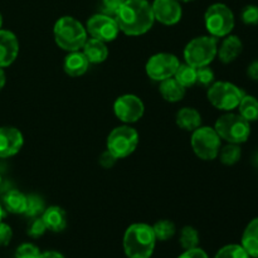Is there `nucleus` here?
Masks as SVG:
<instances>
[{"label":"nucleus","mask_w":258,"mask_h":258,"mask_svg":"<svg viewBox=\"0 0 258 258\" xmlns=\"http://www.w3.org/2000/svg\"><path fill=\"white\" fill-rule=\"evenodd\" d=\"M53 34L58 47L67 52L80 50L87 40V30L82 23L73 17H62L58 19Z\"/></svg>","instance_id":"obj_3"},{"label":"nucleus","mask_w":258,"mask_h":258,"mask_svg":"<svg viewBox=\"0 0 258 258\" xmlns=\"http://www.w3.org/2000/svg\"><path fill=\"white\" fill-rule=\"evenodd\" d=\"M180 3H189V2H193V0H178Z\"/></svg>","instance_id":"obj_44"},{"label":"nucleus","mask_w":258,"mask_h":258,"mask_svg":"<svg viewBox=\"0 0 258 258\" xmlns=\"http://www.w3.org/2000/svg\"><path fill=\"white\" fill-rule=\"evenodd\" d=\"M126 0H102V10L105 14L115 17Z\"/></svg>","instance_id":"obj_35"},{"label":"nucleus","mask_w":258,"mask_h":258,"mask_svg":"<svg viewBox=\"0 0 258 258\" xmlns=\"http://www.w3.org/2000/svg\"><path fill=\"white\" fill-rule=\"evenodd\" d=\"M154 234L156 237V241L165 242L173 238L176 233V227L169 219H161V221L156 222L153 226Z\"/></svg>","instance_id":"obj_26"},{"label":"nucleus","mask_w":258,"mask_h":258,"mask_svg":"<svg viewBox=\"0 0 258 258\" xmlns=\"http://www.w3.org/2000/svg\"><path fill=\"white\" fill-rule=\"evenodd\" d=\"M174 78L184 88L193 87L194 85H197V68L188 64V63L179 64L178 70H176L175 75H174Z\"/></svg>","instance_id":"obj_25"},{"label":"nucleus","mask_w":258,"mask_h":258,"mask_svg":"<svg viewBox=\"0 0 258 258\" xmlns=\"http://www.w3.org/2000/svg\"><path fill=\"white\" fill-rule=\"evenodd\" d=\"M155 244L153 227L146 223L131 224L123 234V251L127 258H150Z\"/></svg>","instance_id":"obj_2"},{"label":"nucleus","mask_w":258,"mask_h":258,"mask_svg":"<svg viewBox=\"0 0 258 258\" xmlns=\"http://www.w3.org/2000/svg\"><path fill=\"white\" fill-rule=\"evenodd\" d=\"M242 50H243L242 40L237 35H227L223 42H222L221 47L218 48L217 55H218L222 63L228 64V63H232L238 58Z\"/></svg>","instance_id":"obj_16"},{"label":"nucleus","mask_w":258,"mask_h":258,"mask_svg":"<svg viewBox=\"0 0 258 258\" xmlns=\"http://www.w3.org/2000/svg\"><path fill=\"white\" fill-rule=\"evenodd\" d=\"M88 66H90V62L83 52L75 50V52H70V54L66 57L63 68H64V72L71 77H80L87 72Z\"/></svg>","instance_id":"obj_18"},{"label":"nucleus","mask_w":258,"mask_h":258,"mask_svg":"<svg viewBox=\"0 0 258 258\" xmlns=\"http://www.w3.org/2000/svg\"><path fill=\"white\" fill-rule=\"evenodd\" d=\"M219 160L224 165H234L239 161L242 156V149L241 146L237 144H227L224 148L219 150Z\"/></svg>","instance_id":"obj_27"},{"label":"nucleus","mask_w":258,"mask_h":258,"mask_svg":"<svg viewBox=\"0 0 258 258\" xmlns=\"http://www.w3.org/2000/svg\"><path fill=\"white\" fill-rule=\"evenodd\" d=\"M3 216H4V212H3V207H2V204H0V222H2Z\"/></svg>","instance_id":"obj_42"},{"label":"nucleus","mask_w":258,"mask_h":258,"mask_svg":"<svg viewBox=\"0 0 258 258\" xmlns=\"http://www.w3.org/2000/svg\"><path fill=\"white\" fill-rule=\"evenodd\" d=\"M190 143L196 155L202 160H214L221 150V138L214 127L209 126H201L194 130Z\"/></svg>","instance_id":"obj_8"},{"label":"nucleus","mask_w":258,"mask_h":258,"mask_svg":"<svg viewBox=\"0 0 258 258\" xmlns=\"http://www.w3.org/2000/svg\"><path fill=\"white\" fill-rule=\"evenodd\" d=\"M218 52V38L213 35H202L191 39L184 49L185 63L199 68L209 66L217 57Z\"/></svg>","instance_id":"obj_5"},{"label":"nucleus","mask_w":258,"mask_h":258,"mask_svg":"<svg viewBox=\"0 0 258 258\" xmlns=\"http://www.w3.org/2000/svg\"><path fill=\"white\" fill-rule=\"evenodd\" d=\"M246 95L238 86L231 82H214L208 87V101L221 111H232L238 107L242 97Z\"/></svg>","instance_id":"obj_7"},{"label":"nucleus","mask_w":258,"mask_h":258,"mask_svg":"<svg viewBox=\"0 0 258 258\" xmlns=\"http://www.w3.org/2000/svg\"><path fill=\"white\" fill-rule=\"evenodd\" d=\"M24 139L18 128L12 126L0 127V158H10L20 151Z\"/></svg>","instance_id":"obj_14"},{"label":"nucleus","mask_w":258,"mask_h":258,"mask_svg":"<svg viewBox=\"0 0 258 258\" xmlns=\"http://www.w3.org/2000/svg\"><path fill=\"white\" fill-rule=\"evenodd\" d=\"M179 242L180 246L183 247L184 251L185 249L197 248L201 242V237H199V232L197 231L194 227L185 226L180 231V237H179Z\"/></svg>","instance_id":"obj_28"},{"label":"nucleus","mask_w":258,"mask_h":258,"mask_svg":"<svg viewBox=\"0 0 258 258\" xmlns=\"http://www.w3.org/2000/svg\"><path fill=\"white\" fill-rule=\"evenodd\" d=\"M86 30L92 38L102 42H112L117 38L120 28H118L117 22L111 15L105 14H95L88 19Z\"/></svg>","instance_id":"obj_11"},{"label":"nucleus","mask_w":258,"mask_h":258,"mask_svg":"<svg viewBox=\"0 0 258 258\" xmlns=\"http://www.w3.org/2000/svg\"><path fill=\"white\" fill-rule=\"evenodd\" d=\"M179 64L180 62L176 55L171 53H156L151 55L146 63V75L153 81L161 82L166 78L174 77Z\"/></svg>","instance_id":"obj_10"},{"label":"nucleus","mask_w":258,"mask_h":258,"mask_svg":"<svg viewBox=\"0 0 258 258\" xmlns=\"http://www.w3.org/2000/svg\"><path fill=\"white\" fill-rule=\"evenodd\" d=\"M82 48L83 54L86 55V58H87L90 63L97 64V63H102L107 59L108 48L106 47V43L102 42V40L91 38V39L86 40Z\"/></svg>","instance_id":"obj_19"},{"label":"nucleus","mask_w":258,"mask_h":258,"mask_svg":"<svg viewBox=\"0 0 258 258\" xmlns=\"http://www.w3.org/2000/svg\"><path fill=\"white\" fill-rule=\"evenodd\" d=\"M176 125L184 131H190L193 133L198 127L202 126V116L199 111L193 107H183L176 112Z\"/></svg>","instance_id":"obj_20"},{"label":"nucleus","mask_w":258,"mask_h":258,"mask_svg":"<svg viewBox=\"0 0 258 258\" xmlns=\"http://www.w3.org/2000/svg\"><path fill=\"white\" fill-rule=\"evenodd\" d=\"M214 258H251L241 244H227L222 247Z\"/></svg>","instance_id":"obj_30"},{"label":"nucleus","mask_w":258,"mask_h":258,"mask_svg":"<svg viewBox=\"0 0 258 258\" xmlns=\"http://www.w3.org/2000/svg\"><path fill=\"white\" fill-rule=\"evenodd\" d=\"M247 76H248L251 80L258 81V60H254L247 68Z\"/></svg>","instance_id":"obj_39"},{"label":"nucleus","mask_w":258,"mask_h":258,"mask_svg":"<svg viewBox=\"0 0 258 258\" xmlns=\"http://www.w3.org/2000/svg\"><path fill=\"white\" fill-rule=\"evenodd\" d=\"M178 258H209V256L204 249L197 247V248L185 249Z\"/></svg>","instance_id":"obj_38"},{"label":"nucleus","mask_w":258,"mask_h":258,"mask_svg":"<svg viewBox=\"0 0 258 258\" xmlns=\"http://www.w3.org/2000/svg\"><path fill=\"white\" fill-rule=\"evenodd\" d=\"M45 231H47V227H45V223L42 219V217H34L29 222L27 233L32 238H39V237H42L45 233Z\"/></svg>","instance_id":"obj_32"},{"label":"nucleus","mask_w":258,"mask_h":258,"mask_svg":"<svg viewBox=\"0 0 258 258\" xmlns=\"http://www.w3.org/2000/svg\"><path fill=\"white\" fill-rule=\"evenodd\" d=\"M139 144V134L127 125L113 128L107 138V150L115 158L123 159L135 151Z\"/></svg>","instance_id":"obj_9"},{"label":"nucleus","mask_w":258,"mask_h":258,"mask_svg":"<svg viewBox=\"0 0 258 258\" xmlns=\"http://www.w3.org/2000/svg\"><path fill=\"white\" fill-rule=\"evenodd\" d=\"M3 204L9 213L24 214L25 209H27V196L17 189H13L4 196Z\"/></svg>","instance_id":"obj_23"},{"label":"nucleus","mask_w":258,"mask_h":258,"mask_svg":"<svg viewBox=\"0 0 258 258\" xmlns=\"http://www.w3.org/2000/svg\"><path fill=\"white\" fill-rule=\"evenodd\" d=\"M242 22L247 25H257L258 24V7L256 5H247L242 10Z\"/></svg>","instance_id":"obj_34"},{"label":"nucleus","mask_w":258,"mask_h":258,"mask_svg":"<svg viewBox=\"0 0 258 258\" xmlns=\"http://www.w3.org/2000/svg\"><path fill=\"white\" fill-rule=\"evenodd\" d=\"M0 184H2V175H0Z\"/></svg>","instance_id":"obj_45"},{"label":"nucleus","mask_w":258,"mask_h":258,"mask_svg":"<svg viewBox=\"0 0 258 258\" xmlns=\"http://www.w3.org/2000/svg\"><path fill=\"white\" fill-rule=\"evenodd\" d=\"M113 18L121 32L131 37L148 33L155 22L148 0H126Z\"/></svg>","instance_id":"obj_1"},{"label":"nucleus","mask_w":258,"mask_h":258,"mask_svg":"<svg viewBox=\"0 0 258 258\" xmlns=\"http://www.w3.org/2000/svg\"><path fill=\"white\" fill-rule=\"evenodd\" d=\"M39 258H64V256L57 251H47V252H43Z\"/></svg>","instance_id":"obj_40"},{"label":"nucleus","mask_w":258,"mask_h":258,"mask_svg":"<svg viewBox=\"0 0 258 258\" xmlns=\"http://www.w3.org/2000/svg\"><path fill=\"white\" fill-rule=\"evenodd\" d=\"M13 238V229L9 224L0 222V247H5L10 243Z\"/></svg>","instance_id":"obj_36"},{"label":"nucleus","mask_w":258,"mask_h":258,"mask_svg":"<svg viewBox=\"0 0 258 258\" xmlns=\"http://www.w3.org/2000/svg\"><path fill=\"white\" fill-rule=\"evenodd\" d=\"M214 83V72L209 66L197 68V85L202 87H209Z\"/></svg>","instance_id":"obj_31"},{"label":"nucleus","mask_w":258,"mask_h":258,"mask_svg":"<svg viewBox=\"0 0 258 258\" xmlns=\"http://www.w3.org/2000/svg\"><path fill=\"white\" fill-rule=\"evenodd\" d=\"M214 130L217 131L221 140L237 145L246 143L251 135V125L239 113L228 112L222 115L216 121Z\"/></svg>","instance_id":"obj_4"},{"label":"nucleus","mask_w":258,"mask_h":258,"mask_svg":"<svg viewBox=\"0 0 258 258\" xmlns=\"http://www.w3.org/2000/svg\"><path fill=\"white\" fill-rule=\"evenodd\" d=\"M204 23L209 34L216 38H223L231 34L236 20L231 8L222 3H216L207 9Z\"/></svg>","instance_id":"obj_6"},{"label":"nucleus","mask_w":258,"mask_h":258,"mask_svg":"<svg viewBox=\"0 0 258 258\" xmlns=\"http://www.w3.org/2000/svg\"><path fill=\"white\" fill-rule=\"evenodd\" d=\"M159 91H160L161 97L171 103L179 102V101L183 100L184 96H185V88H184L174 77L166 78V80L161 81Z\"/></svg>","instance_id":"obj_22"},{"label":"nucleus","mask_w":258,"mask_h":258,"mask_svg":"<svg viewBox=\"0 0 258 258\" xmlns=\"http://www.w3.org/2000/svg\"><path fill=\"white\" fill-rule=\"evenodd\" d=\"M151 9L155 20L164 25L176 24L183 15V9L178 0H154Z\"/></svg>","instance_id":"obj_13"},{"label":"nucleus","mask_w":258,"mask_h":258,"mask_svg":"<svg viewBox=\"0 0 258 258\" xmlns=\"http://www.w3.org/2000/svg\"><path fill=\"white\" fill-rule=\"evenodd\" d=\"M19 42L10 30L0 29V68L9 67L18 57Z\"/></svg>","instance_id":"obj_15"},{"label":"nucleus","mask_w":258,"mask_h":258,"mask_svg":"<svg viewBox=\"0 0 258 258\" xmlns=\"http://www.w3.org/2000/svg\"><path fill=\"white\" fill-rule=\"evenodd\" d=\"M239 115L249 123L258 120V100L254 96L244 95L238 105Z\"/></svg>","instance_id":"obj_24"},{"label":"nucleus","mask_w":258,"mask_h":258,"mask_svg":"<svg viewBox=\"0 0 258 258\" xmlns=\"http://www.w3.org/2000/svg\"><path fill=\"white\" fill-rule=\"evenodd\" d=\"M40 217L44 221L47 229L55 232V233L64 231L66 227H67V214H66L64 209L58 206L45 208Z\"/></svg>","instance_id":"obj_17"},{"label":"nucleus","mask_w":258,"mask_h":258,"mask_svg":"<svg viewBox=\"0 0 258 258\" xmlns=\"http://www.w3.org/2000/svg\"><path fill=\"white\" fill-rule=\"evenodd\" d=\"M2 25H3V17H2V13H0V29H2Z\"/></svg>","instance_id":"obj_43"},{"label":"nucleus","mask_w":258,"mask_h":258,"mask_svg":"<svg viewBox=\"0 0 258 258\" xmlns=\"http://www.w3.org/2000/svg\"><path fill=\"white\" fill-rule=\"evenodd\" d=\"M42 252L35 244L23 243L20 244L15 252V258H39Z\"/></svg>","instance_id":"obj_33"},{"label":"nucleus","mask_w":258,"mask_h":258,"mask_svg":"<svg viewBox=\"0 0 258 258\" xmlns=\"http://www.w3.org/2000/svg\"><path fill=\"white\" fill-rule=\"evenodd\" d=\"M45 209L44 201L40 198L37 194H29L27 196V209H25L24 216L29 217V218H34V217H40Z\"/></svg>","instance_id":"obj_29"},{"label":"nucleus","mask_w":258,"mask_h":258,"mask_svg":"<svg viewBox=\"0 0 258 258\" xmlns=\"http://www.w3.org/2000/svg\"><path fill=\"white\" fill-rule=\"evenodd\" d=\"M241 246L251 258H258V217L247 224L242 234Z\"/></svg>","instance_id":"obj_21"},{"label":"nucleus","mask_w":258,"mask_h":258,"mask_svg":"<svg viewBox=\"0 0 258 258\" xmlns=\"http://www.w3.org/2000/svg\"><path fill=\"white\" fill-rule=\"evenodd\" d=\"M5 81H7V77H5V72L3 71V68H0V91L4 88Z\"/></svg>","instance_id":"obj_41"},{"label":"nucleus","mask_w":258,"mask_h":258,"mask_svg":"<svg viewBox=\"0 0 258 258\" xmlns=\"http://www.w3.org/2000/svg\"><path fill=\"white\" fill-rule=\"evenodd\" d=\"M113 112L116 117L125 123H133L140 120L145 112V106L136 95H122L116 98L113 103Z\"/></svg>","instance_id":"obj_12"},{"label":"nucleus","mask_w":258,"mask_h":258,"mask_svg":"<svg viewBox=\"0 0 258 258\" xmlns=\"http://www.w3.org/2000/svg\"><path fill=\"white\" fill-rule=\"evenodd\" d=\"M98 161H100V165L102 166V168L111 169L113 165H115L116 161H117V158H115V156H113L112 154L110 153V151L106 150L105 153L101 154V156H100V159H98Z\"/></svg>","instance_id":"obj_37"}]
</instances>
